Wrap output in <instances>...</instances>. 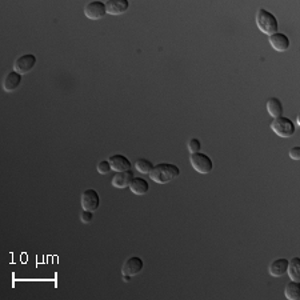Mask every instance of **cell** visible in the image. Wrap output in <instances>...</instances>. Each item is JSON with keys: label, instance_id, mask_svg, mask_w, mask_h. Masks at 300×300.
Wrapping results in <instances>:
<instances>
[{"label": "cell", "instance_id": "cell-16", "mask_svg": "<svg viewBox=\"0 0 300 300\" xmlns=\"http://www.w3.org/2000/svg\"><path fill=\"white\" fill-rule=\"evenodd\" d=\"M267 111L268 114L271 115L272 118H279V116H283V104L281 101L277 98H271L267 101Z\"/></svg>", "mask_w": 300, "mask_h": 300}, {"label": "cell", "instance_id": "cell-23", "mask_svg": "<svg viewBox=\"0 0 300 300\" xmlns=\"http://www.w3.org/2000/svg\"><path fill=\"white\" fill-rule=\"evenodd\" d=\"M290 157L292 159V160H300V147L291 148Z\"/></svg>", "mask_w": 300, "mask_h": 300}, {"label": "cell", "instance_id": "cell-7", "mask_svg": "<svg viewBox=\"0 0 300 300\" xmlns=\"http://www.w3.org/2000/svg\"><path fill=\"white\" fill-rule=\"evenodd\" d=\"M100 205V198L99 194L95 190H86L81 194V207L83 210L87 211H96Z\"/></svg>", "mask_w": 300, "mask_h": 300}, {"label": "cell", "instance_id": "cell-14", "mask_svg": "<svg viewBox=\"0 0 300 300\" xmlns=\"http://www.w3.org/2000/svg\"><path fill=\"white\" fill-rule=\"evenodd\" d=\"M22 75L19 72L16 71H11L7 76L4 77V81H3V90L5 92H12V91L18 90V87L20 86L22 83Z\"/></svg>", "mask_w": 300, "mask_h": 300}, {"label": "cell", "instance_id": "cell-8", "mask_svg": "<svg viewBox=\"0 0 300 300\" xmlns=\"http://www.w3.org/2000/svg\"><path fill=\"white\" fill-rule=\"evenodd\" d=\"M143 260L139 256H131L128 257L123 264V268H122V274L123 275H129V276H135L142 272L143 270Z\"/></svg>", "mask_w": 300, "mask_h": 300}, {"label": "cell", "instance_id": "cell-4", "mask_svg": "<svg viewBox=\"0 0 300 300\" xmlns=\"http://www.w3.org/2000/svg\"><path fill=\"white\" fill-rule=\"evenodd\" d=\"M190 162L191 166L194 167V170H196V172H199V174H203V175L210 174L214 168V163L211 160V157L205 153H191Z\"/></svg>", "mask_w": 300, "mask_h": 300}, {"label": "cell", "instance_id": "cell-11", "mask_svg": "<svg viewBox=\"0 0 300 300\" xmlns=\"http://www.w3.org/2000/svg\"><path fill=\"white\" fill-rule=\"evenodd\" d=\"M107 14L110 15H123L129 8V3L127 0H110L105 3Z\"/></svg>", "mask_w": 300, "mask_h": 300}, {"label": "cell", "instance_id": "cell-9", "mask_svg": "<svg viewBox=\"0 0 300 300\" xmlns=\"http://www.w3.org/2000/svg\"><path fill=\"white\" fill-rule=\"evenodd\" d=\"M108 162H110L112 171L115 172H123L131 170V162H129L128 157H125L124 155H119V153L112 155V156L108 157Z\"/></svg>", "mask_w": 300, "mask_h": 300}, {"label": "cell", "instance_id": "cell-1", "mask_svg": "<svg viewBox=\"0 0 300 300\" xmlns=\"http://www.w3.org/2000/svg\"><path fill=\"white\" fill-rule=\"evenodd\" d=\"M180 175L179 167L172 164V163H159L153 166L152 171L150 172L151 180H153L157 184H166L170 183L174 179H176Z\"/></svg>", "mask_w": 300, "mask_h": 300}, {"label": "cell", "instance_id": "cell-5", "mask_svg": "<svg viewBox=\"0 0 300 300\" xmlns=\"http://www.w3.org/2000/svg\"><path fill=\"white\" fill-rule=\"evenodd\" d=\"M84 15L91 20H100L107 15V7L103 1H91L84 7Z\"/></svg>", "mask_w": 300, "mask_h": 300}, {"label": "cell", "instance_id": "cell-18", "mask_svg": "<svg viewBox=\"0 0 300 300\" xmlns=\"http://www.w3.org/2000/svg\"><path fill=\"white\" fill-rule=\"evenodd\" d=\"M284 295H286L287 299L290 300H298L300 296V284L299 281L292 280L290 281L286 286V290H284Z\"/></svg>", "mask_w": 300, "mask_h": 300}, {"label": "cell", "instance_id": "cell-21", "mask_svg": "<svg viewBox=\"0 0 300 300\" xmlns=\"http://www.w3.org/2000/svg\"><path fill=\"white\" fill-rule=\"evenodd\" d=\"M111 171H112V168H111V164L108 160H101V162L98 163V172L99 174L105 175V174H108Z\"/></svg>", "mask_w": 300, "mask_h": 300}, {"label": "cell", "instance_id": "cell-15", "mask_svg": "<svg viewBox=\"0 0 300 300\" xmlns=\"http://www.w3.org/2000/svg\"><path fill=\"white\" fill-rule=\"evenodd\" d=\"M129 190L132 191V194H135V195H146L150 191V184H148L146 179L133 177L131 184H129Z\"/></svg>", "mask_w": 300, "mask_h": 300}, {"label": "cell", "instance_id": "cell-12", "mask_svg": "<svg viewBox=\"0 0 300 300\" xmlns=\"http://www.w3.org/2000/svg\"><path fill=\"white\" fill-rule=\"evenodd\" d=\"M287 268H288V259H286V257H279V259L274 260V262L270 264L268 271H270L272 276L280 277L283 276V275H286Z\"/></svg>", "mask_w": 300, "mask_h": 300}, {"label": "cell", "instance_id": "cell-17", "mask_svg": "<svg viewBox=\"0 0 300 300\" xmlns=\"http://www.w3.org/2000/svg\"><path fill=\"white\" fill-rule=\"evenodd\" d=\"M287 274L290 275V279L295 281L300 280V259L299 257H292L288 260V268Z\"/></svg>", "mask_w": 300, "mask_h": 300}, {"label": "cell", "instance_id": "cell-19", "mask_svg": "<svg viewBox=\"0 0 300 300\" xmlns=\"http://www.w3.org/2000/svg\"><path fill=\"white\" fill-rule=\"evenodd\" d=\"M135 168H136V171L142 172V174H150L152 171L153 164L147 159H138L135 163Z\"/></svg>", "mask_w": 300, "mask_h": 300}, {"label": "cell", "instance_id": "cell-10", "mask_svg": "<svg viewBox=\"0 0 300 300\" xmlns=\"http://www.w3.org/2000/svg\"><path fill=\"white\" fill-rule=\"evenodd\" d=\"M270 44L277 52H284L290 48V39L284 33L276 32L270 36Z\"/></svg>", "mask_w": 300, "mask_h": 300}, {"label": "cell", "instance_id": "cell-6", "mask_svg": "<svg viewBox=\"0 0 300 300\" xmlns=\"http://www.w3.org/2000/svg\"><path fill=\"white\" fill-rule=\"evenodd\" d=\"M35 64H36V56L32 53H25L15 60L14 71L19 72L20 75H25L32 70Z\"/></svg>", "mask_w": 300, "mask_h": 300}, {"label": "cell", "instance_id": "cell-2", "mask_svg": "<svg viewBox=\"0 0 300 300\" xmlns=\"http://www.w3.org/2000/svg\"><path fill=\"white\" fill-rule=\"evenodd\" d=\"M256 24L257 28L260 29L263 33L271 36L274 33L279 32V23L277 19L264 8H260L256 14Z\"/></svg>", "mask_w": 300, "mask_h": 300}, {"label": "cell", "instance_id": "cell-20", "mask_svg": "<svg viewBox=\"0 0 300 300\" xmlns=\"http://www.w3.org/2000/svg\"><path fill=\"white\" fill-rule=\"evenodd\" d=\"M200 148H201V143H200L199 139H190V142H188V151H190L191 153L200 152Z\"/></svg>", "mask_w": 300, "mask_h": 300}, {"label": "cell", "instance_id": "cell-24", "mask_svg": "<svg viewBox=\"0 0 300 300\" xmlns=\"http://www.w3.org/2000/svg\"><path fill=\"white\" fill-rule=\"evenodd\" d=\"M131 279H132V276H129V275H123V280L125 281V283H128Z\"/></svg>", "mask_w": 300, "mask_h": 300}, {"label": "cell", "instance_id": "cell-22", "mask_svg": "<svg viewBox=\"0 0 300 300\" xmlns=\"http://www.w3.org/2000/svg\"><path fill=\"white\" fill-rule=\"evenodd\" d=\"M92 218H94V214H92V211H87V210H83L80 214V219L81 222L84 224L90 223L91 220H92Z\"/></svg>", "mask_w": 300, "mask_h": 300}, {"label": "cell", "instance_id": "cell-3", "mask_svg": "<svg viewBox=\"0 0 300 300\" xmlns=\"http://www.w3.org/2000/svg\"><path fill=\"white\" fill-rule=\"evenodd\" d=\"M271 129L280 138H291L296 132L295 124L292 123V120L284 116H279L272 120Z\"/></svg>", "mask_w": 300, "mask_h": 300}, {"label": "cell", "instance_id": "cell-13", "mask_svg": "<svg viewBox=\"0 0 300 300\" xmlns=\"http://www.w3.org/2000/svg\"><path fill=\"white\" fill-rule=\"evenodd\" d=\"M133 177L135 176H133V172L131 171V170L123 172H116L115 176L112 177V186H114L115 188H125V187H129Z\"/></svg>", "mask_w": 300, "mask_h": 300}]
</instances>
